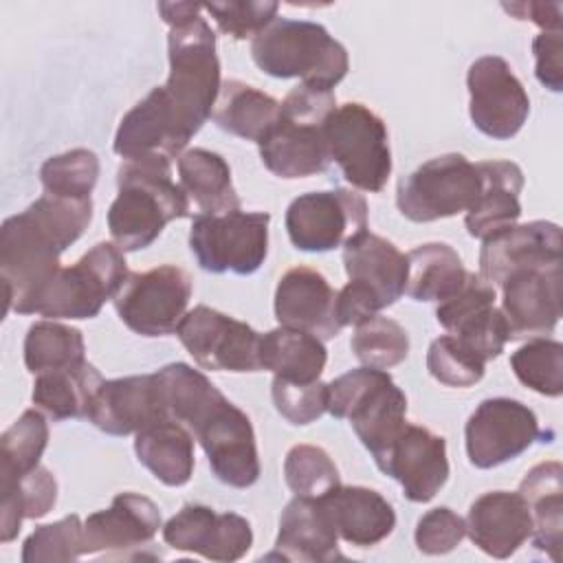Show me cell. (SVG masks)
<instances>
[{"label":"cell","instance_id":"cell-34","mask_svg":"<svg viewBox=\"0 0 563 563\" xmlns=\"http://www.w3.org/2000/svg\"><path fill=\"white\" fill-rule=\"evenodd\" d=\"M279 101L240 79H227L220 86L211 119L240 139L260 143L279 117Z\"/></svg>","mask_w":563,"mask_h":563},{"label":"cell","instance_id":"cell-44","mask_svg":"<svg viewBox=\"0 0 563 563\" xmlns=\"http://www.w3.org/2000/svg\"><path fill=\"white\" fill-rule=\"evenodd\" d=\"M86 554L84 523L79 515L37 526L22 545L24 563H68Z\"/></svg>","mask_w":563,"mask_h":563},{"label":"cell","instance_id":"cell-3","mask_svg":"<svg viewBox=\"0 0 563 563\" xmlns=\"http://www.w3.org/2000/svg\"><path fill=\"white\" fill-rule=\"evenodd\" d=\"M336 110L332 90L299 84L279 106V117L257 143L264 167L286 180L314 176L328 169L325 121Z\"/></svg>","mask_w":563,"mask_h":563},{"label":"cell","instance_id":"cell-10","mask_svg":"<svg viewBox=\"0 0 563 563\" xmlns=\"http://www.w3.org/2000/svg\"><path fill=\"white\" fill-rule=\"evenodd\" d=\"M266 211H227L218 216L196 213L189 231V249L207 273H255L268 253Z\"/></svg>","mask_w":563,"mask_h":563},{"label":"cell","instance_id":"cell-29","mask_svg":"<svg viewBox=\"0 0 563 563\" xmlns=\"http://www.w3.org/2000/svg\"><path fill=\"white\" fill-rule=\"evenodd\" d=\"M482 189L473 207L466 211L464 224L471 238L486 240L512 224L521 216L519 194L523 189V172L512 161L477 163Z\"/></svg>","mask_w":563,"mask_h":563},{"label":"cell","instance_id":"cell-13","mask_svg":"<svg viewBox=\"0 0 563 563\" xmlns=\"http://www.w3.org/2000/svg\"><path fill=\"white\" fill-rule=\"evenodd\" d=\"M365 229L367 202L354 189L310 191L295 198L286 209V231L299 251L325 253Z\"/></svg>","mask_w":563,"mask_h":563},{"label":"cell","instance_id":"cell-45","mask_svg":"<svg viewBox=\"0 0 563 563\" xmlns=\"http://www.w3.org/2000/svg\"><path fill=\"white\" fill-rule=\"evenodd\" d=\"M427 369L442 385L471 387L482 380L486 361L457 336L444 334L431 341L427 352Z\"/></svg>","mask_w":563,"mask_h":563},{"label":"cell","instance_id":"cell-25","mask_svg":"<svg viewBox=\"0 0 563 563\" xmlns=\"http://www.w3.org/2000/svg\"><path fill=\"white\" fill-rule=\"evenodd\" d=\"M343 266L350 284L365 290L380 310L394 306L407 288V255L372 231H361L343 244Z\"/></svg>","mask_w":563,"mask_h":563},{"label":"cell","instance_id":"cell-28","mask_svg":"<svg viewBox=\"0 0 563 563\" xmlns=\"http://www.w3.org/2000/svg\"><path fill=\"white\" fill-rule=\"evenodd\" d=\"M266 559L282 561H339V534L319 499H290L279 517L275 550Z\"/></svg>","mask_w":563,"mask_h":563},{"label":"cell","instance_id":"cell-9","mask_svg":"<svg viewBox=\"0 0 563 563\" xmlns=\"http://www.w3.org/2000/svg\"><path fill=\"white\" fill-rule=\"evenodd\" d=\"M330 163L334 161L345 180L376 194L391 174V150L385 121L363 103H343L325 121Z\"/></svg>","mask_w":563,"mask_h":563},{"label":"cell","instance_id":"cell-2","mask_svg":"<svg viewBox=\"0 0 563 563\" xmlns=\"http://www.w3.org/2000/svg\"><path fill=\"white\" fill-rule=\"evenodd\" d=\"M117 187L119 194L108 209V229L121 251L147 249L172 220L191 213L167 156L123 161L117 169Z\"/></svg>","mask_w":563,"mask_h":563},{"label":"cell","instance_id":"cell-16","mask_svg":"<svg viewBox=\"0 0 563 563\" xmlns=\"http://www.w3.org/2000/svg\"><path fill=\"white\" fill-rule=\"evenodd\" d=\"M466 88L471 95L468 114L482 134L506 141L523 128L530 114V99L504 57H477L468 66Z\"/></svg>","mask_w":563,"mask_h":563},{"label":"cell","instance_id":"cell-31","mask_svg":"<svg viewBox=\"0 0 563 563\" xmlns=\"http://www.w3.org/2000/svg\"><path fill=\"white\" fill-rule=\"evenodd\" d=\"M134 453L165 486H185L194 475V435L174 418H163L134 433Z\"/></svg>","mask_w":563,"mask_h":563},{"label":"cell","instance_id":"cell-37","mask_svg":"<svg viewBox=\"0 0 563 563\" xmlns=\"http://www.w3.org/2000/svg\"><path fill=\"white\" fill-rule=\"evenodd\" d=\"M0 541L9 543L18 537L22 519L44 517L57 501V482L46 466H35L20 477H0Z\"/></svg>","mask_w":563,"mask_h":563},{"label":"cell","instance_id":"cell-8","mask_svg":"<svg viewBox=\"0 0 563 563\" xmlns=\"http://www.w3.org/2000/svg\"><path fill=\"white\" fill-rule=\"evenodd\" d=\"M128 273L123 251L114 242H99L73 266L59 268L40 295L33 314L46 319H92L117 295Z\"/></svg>","mask_w":563,"mask_h":563},{"label":"cell","instance_id":"cell-6","mask_svg":"<svg viewBox=\"0 0 563 563\" xmlns=\"http://www.w3.org/2000/svg\"><path fill=\"white\" fill-rule=\"evenodd\" d=\"M328 411L350 420L376 462L407 424V396L385 369L363 365L328 383Z\"/></svg>","mask_w":563,"mask_h":563},{"label":"cell","instance_id":"cell-40","mask_svg":"<svg viewBox=\"0 0 563 563\" xmlns=\"http://www.w3.org/2000/svg\"><path fill=\"white\" fill-rule=\"evenodd\" d=\"M519 383L532 391L556 398L563 394V345L548 336H534L510 356Z\"/></svg>","mask_w":563,"mask_h":563},{"label":"cell","instance_id":"cell-19","mask_svg":"<svg viewBox=\"0 0 563 563\" xmlns=\"http://www.w3.org/2000/svg\"><path fill=\"white\" fill-rule=\"evenodd\" d=\"M501 288V312L510 341L552 334L561 319V264L519 268Z\"/></svg>","mask_w":563,"mask_h":563},{"label":"cell","instance_id":"cell-51","mask_svg":"<svg viewBox=\"0 0 563 563\" xmlns=\"http://www.w3.org/2000/svg\"><path fill=\"white\" fill-rule=\"evenodd\" d=\"M501 7L517 20H530L543 31H561V2H510Z\"/></svg>","mask_w":563,"mask_h":563},{"label":"cell","instance_id":"cell-46","mask_svg":"<svg viewBox=\"0 0 563 563\" xmlns=\"http://www.w3.org/2000/svg\"><path fill=\"white\" fill-rule=\"evenodd\" d=\"M279 4L273 0H227V2H205L207 11L218 31L235 40H246L260 35L275 18Z\"/></svg>","mask_w":563,"mask_h":563},{"label":"cell","instance_id":"cell-43","mask_svg":"<svg viewBox=\"0 0 563 563\" xmlns=\"http://www.w3.org/2000/svg\"><path fill=\"white\" fill-rule=\"evenodd\" d=\"M284 479L299 497H323L341 484V475L332 457L314 444H295L284 460Z\"/></svg>","mask_w":563,"mask_h":563},{"label":"cell","instance_id":"cell-20","mask_svg":"<svg viewBox=\"0 0 563 563\" xmlns=\"http://www.w3.org/2000/svg\"><path fill=\"white\" fill-rule=\"evenodd\" d=\"M189 141L191 134L172 108L163 86H156L123 114L112 150L123 161L145 156L178 158Z\"/></svg>","mask_w":563,"mask_h":563},{"label":"cell","instance_id":"cell-11","mask_svg":"<svg viewBox=\"0 0 563 563\" xmlns=\"http://www.w3.org/2000/svg\"><path fill=\"white\" fill-rule=\"evenodd\" d=\"M479 189L477 163H471L464 154L449 152L398 180L396 207L411 222H433L468 211Z\"/></svg>","mask_w":563,"mask_h":563},{"label":"cell","instance_id":"cell-22","mask_svg":"<svg viewBox=\"0 0 563 563\" xmlns=\"http://www.w3.org/2000/svg\"><path fill=\"white\" fill-rule=\"evenodd\" d=\"M479 251V275L499 288L519 268L561 264V227L548 220L512 224L486 240Z\"/></svg>","mask_w":563,"mask_h":563},{"label":"cell","instance_id":"cell-48","mask_svg":"<svg viewBox=\"0 0 563 563\" xmlns=\"http://www.w3.org/2000/svg\"><path fill=\"white\" fill-rule=\"evenodd\" d=\"M449 334L457 336L464 345H468L486 363L497 358L504 352V345L510 341V330H508L506 317L495 303L466 317Z\"/></svg>","mask_w":563,"mask_h":563},{"label":"cell","instance_id":"cell-39","mask_svg":"<svg viewBox=\"0 0 563 563\" xmlns=\"http://www.w3.org/2000/svg\"><path fill=\"white\" fill-rule=\"evenodd\" d=\"M48 444V424L37 409H26L0 435V477H20L35 466Z\"/></svg>","mask_w":563,"mask_h":563},{"label":"cell","instance_id":"cell-18","mask_svg":"<svg viewBox=\"0 0 563 563\" xmlns=\"http://www.w3.org/2000/svg\"><path fill=\"white\" fill-rule=\"evenodd\" d=\"M163 541L180 552L211 561H238L253 545V530L238 512H216L205 504H185L165 526Z\"/></svg>","mask_w":563,"mask_h":563},{"label":"cell","instance_id":"cell-30","mask_svg":"<svg viewBox=\"0 0 563 563\" xmlns=\"http://www.w3.org/2000/svg\"><path fill=\"white\" fill-rule=\"evenodd\" d=\"M532 515V545L552 561L561 556L563 543V466L556 460L532 466L519 484Z\"/></svg>","mask_w":563,"mask_h":563},{"label":"cell","instance_id":"cell-24","mask_svg":"<svg viewBox=\"0 0 563 563\" xmlns=\"http://www.w3.org/2000/svg\"><path fill=\"white\" fill-rule=\"evenodd\" d=\"M275 317L279 325L310 332L321 341L334 339L343 328L336 314V290L310 266H295L279 277Z\"/></svg>","mask_w":563,"mask_h":563},{"label":"cell","instance_id":"cell-14","mask_svg":"<svg viewBox=\"0 0 563 563\" xmlns=\"http://www.w3.org/2000/svg\"><path fill=\"white\" fill-rule=\"evenodd\" d=\"M466 455L475 468H495L519 457L534 442H550L534 411L515 398H486L464 427Z\"/></svg>","mask_w":563,"mask_h":563},{"label":"cell","instance_id":"cell-4","mask_svg":"<svg viewBox=\"0 0 563 563\" xmlns=\"http://www.w3.org/2000/svg\"><path fill=\"white\" fill-rule=\"evenodd\" d=\"M251 57L271 77H297L321 90H332L350 68L345 46L325 26L308 20L275 18L251 40Z\"/></svg>","mask_w":563,"mask_h":563},{"label":"cell","instance_id":"cell-41","mask_svg":"<svg viewBox=\"0 0 563 563\" xmlns=\"http://www.w3.org/2000/svg\"><path fill=\"white\" fill-rule=\"evenodd\" d=\"M350 347L363 365L389 369L407 358L409 334L398 321L383 314H374L356 323Z\"/></svg>","mask_w":563,"mask_h":563},{"label":"cell","instance_id":"cell-26","mask_svg":"<svg viewBox=\"0 0 563 563\" xmlns=\"http://www.w3.org/2000/svg\"><path fill=\"white\" fill-rule=\"evenodd\" d=\"M466 534L488 556L508 559L532 537L530 508L519 493H484L468 508Z\"/></svg>","mask_w":563,"mask_h":563},{"label":"cell","instance_id":"cell-1","mask_svg":"<svg viewBox=\"0 0 563 563\" xmlns=\"http://www.w3.org/2000/svg\"><path fill=\"white\" fill-rule=\"evenodd\" d=\"M92 220V198L75 200L42 194L0 229V279L4 312L33 314V308L59 273V255L75 244Z\"/></svg>","mask_w":563,"mask_h":563},{"label":"cell","instance_id":"cell-38","mask_svg":"<svg viewBox=\"0 0 563 563\" xmlns=\"http://www.w3.org/2000/svg\"><path fill=\"white\" fill-rule=\"evenodd\" d=\"M86 361V343L77 328L44 319L35 321L24 336V365L37 376L66 369Z\"/></svg>","mask_w":563,"mask_h":563},{"label":"cell","instance_id":"cell-12","mask_svg":"<svg viewBox=\"0 0 563 563\" xmlns=\"http://www.w3.org/2000/svg\"><path fill=\"white\" fill-rule=\"evenodd\" d=\"M191 277L176 264H161L143 273H128L112 297L119 319L141 336L176 332L191 299Z\"/></svg>","mask_w":563,"mask_h":563},{"label":"cell","instance_id":"cell-27","mask_svg":"<svg viewBox=\"0 0 563 563\" xmlns=\"http://www.w3.org/2000/svg\"><path fill=\"white\" fill-rule=\"evenodd\" d=\"M317 499L325 508L336 534L350 545L372 548L396 528L391 504L374 488L339 484Z\"/></svg>","mask_w":563,"mask_h":563},{"label":"cell","instance_id":"cell-23","mask_svg":"<svg viewBox=\"0 0 563 563\" xmlns=\"http://www.w3.org/2000/svg\"><path fill=\"white\" fill-rule=\"evenodd\" d=\"M169 418L156 374L103 380L92 398L88 420L108 435H130Z\"/></svg>","mask_w":563,"mask_h":563},{"label":"cell","instance_id":"cell-42","mask_svg":"<svg viewBox=\"0 0 563 563\" xmlns=\"http://www.w3.org/2000/svg\"><path fill=\"white\" fill-rule=\"evenodd\" d=\"M99 178V158L92 150L75 147L55 154L40 167L44 194L86 200L90 198Z\"/></svg>","mask_w":563,"mask_h":563},{"label":"cell","instance_id":"cell-15","mask_svg":"<svg viewBox=\"0 0 563 563\" xmlns=\"http://www.w3.org/2000/svg\"><path fill=\"white\" fill-rule=\"evenodd\" d=\"M176 336L194 361L213 372H260V339L249 323L209 306L189 310Z\"/></svg>","mask_w":563,"mask_h":563},{"label":"cell","instance_id":"cell-5","mask_svg":"<svg viewBox=\"0 0 563 563\" xmlns=\"http://www.w3.org/2000/svg\"><path fill=\"white\" fill-rule=\"evenodd\" d=\"M167 57L169 77L163 90L194 136L211 117L222 86L216 33L202 15V4L187 20L169 26Z\"/></svg>","mask_w":563,"mask_h":563},{"label":"cell","instance_id":"cell-7","mask_svg":"<svg viewBox=\"0 0 563 563\" xmlns=\"http://www.w3.org/2000/svg\"><path fill=\"white\" fill-rule=\"evenodd\" d=\"M207 453L213 475L233 488L260 479V455L251 418L220 389L205 398L183 422Z\"/></svg>","mask_w":563,"mask_h":563},{"label":"cell","instance_id":"cell-47","mask_svg":"<svg viewBox=\"0 0 563 563\" xmlns=\"http://www.w3.org/2000/svg\"><path fill=\"white\" fill-rule=\"evenodd\" d=\"M271 398L277 413L290 424H310L328 411V383H292L275 376Z\"/></svg>","mask_w":563,"mask_h":563},{"label":"cell","instance_id":"cell-33","mask_svg":"<svg viewBox=\"0 0 563 563\" xmlns=\"http://www.w3.org/2000/svg\"><path fill=\"white\" fill-rule=\"evenodd\" d=\"M328 361L323 341L310 332L279 325L260 339V365L292 383L319 380Z\"/></svg>","mask_w":563,"mask_h":563},{"label":"cell","instance_id":"cell-21","mask_svg":"<svg viewBox=\"0 0 563 563\" xmlns=\"http://www.w3.org/2000/svg\"><path fill=\"white\" fill-rule=\"evenodd\" d=\"M161 528L158 506L139 493L114 495L110 508L88 515L84 521L86 554L128 559L132 550L152 543Z\"/></svg>","mask_w":563,"mask_h":563},{"label":"cell","instance_id":"cell-32","mask_svg":"<svg viewBox=\"0 0 563 563\" xmlns=\"http://www.w3.org/2000/svg\"><path fill=\"white\" fill-rule=\"evenodd\" d=\"M178 183L198 213L218 216L240 209L229 163L211 150L194 147L178 156Z\"/></svg>","mask_w":563,"mask_h":563},{"label":"cell","instance_id":"cell-50","mask_svg":"<svg viewBox=\"0 0 563 563\" xmlns=\"http://www.w3.org/2000/svg\"><path fill=\"white\" fill-rule=\"evenodd\" d=\"M534 53V75L541 86L552 92L563 90V33L543 31L532 40Z\"/></svg>","mask_w":563,"mask_h":563},{"label":"cell","instance_id":"cell-35","mask_svg":"<svg viewBox=\"0 0 563 563\" xmlns=\"http://www.w3.org/2000/svg\"><path fill=\"white\" fill-rule=\"evenodd\" d=\"M103 383L99 369L84 361L79 365L37 374L33 383V405L53 418L70 420V418H88L92 398Z\"/></svg>","mask_w":563,"mask_h":563},{"label":"cell","instance_id":"cell-36","mask_svg":"<svg viewBox=\"0 0 563 563\" xmlns=\"http://www.w3.org/2000/svg\"><path fill=\"white\" fill-rule=\"evenodd\" d=\"M407 288L413 301H444L464 282L466 268L457 251L444 242H427L407 253Z\"/></svg>","mask_w":563,"mask_h":563},{"label":"cell","instance_id":"cell-49","mask_svg":"<svg viewBox=\"0 0 563 563\" xmlns=\"http://www.w3.org/2000/svg\"><path fill=\"white\" fill-rule=\"evenodd\" d=\"M466 537V521L446 506L424 512L416 526V545L422 554H446L455 550Z\"/></svg>","mask_w":563,"mask_h":563},{"label":"cell","instance_id":"cell-17","mask_svg":"<svg viewBox=\"0 0 563 563\" xmlns=\"http://www.w3.org/2000/svg\"><path fill=\"white\" fill-rule=\"evenodd\" d=\"M376 466L402 486L409 501L427 504L449 479L446 440L427 427L407 422Z\"/></svg>","mask_w":563,"mask_h":563}]
</instances>
